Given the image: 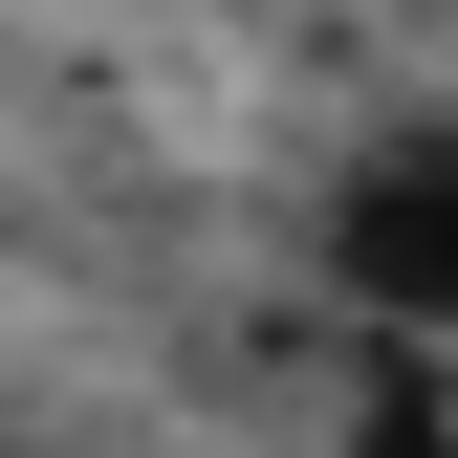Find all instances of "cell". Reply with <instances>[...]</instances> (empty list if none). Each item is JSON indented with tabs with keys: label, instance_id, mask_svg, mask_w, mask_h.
I'll use <instances>...</instances> for the list:
<instances>
[{
	"label": "cell",
	"instance_id": "cell-1",
	"mask_svg": "<svg viewBox=\"0 0 458 458\" xmlns=\"http://www.w3.org/2000/svg\"><path fill=\"white\" fill-rule=\"evenodd\" d=\"M327 284H350L371 371L458 350V131H371L350 175H327Z\"/></svg>",
	"mask_w": 458,
	"mask_h": 458
},
{
	"label": "cell",
	"instance_id": "cell-2",
	"mask_svg": "<svg viewBox=\"0 0 458 458\" xmlns=\"http://www.w3.org/2000/svg\"><path fill=\"white\" fill-rule=\"evenodd\" d=\"M350 458H458V393H437V371H371V393H350Z\"/></svg>",
	"mask_w": 458,
	"mask_h": 458
}]
</instances>
